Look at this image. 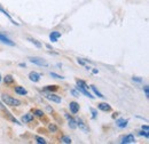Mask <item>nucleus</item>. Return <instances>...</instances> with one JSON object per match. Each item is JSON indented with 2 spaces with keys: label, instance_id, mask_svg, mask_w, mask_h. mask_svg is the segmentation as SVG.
I'll return each instance as SVG.
<instances>
[{
  "label": "nucleus",
  "instance_id": "obj_1",
  "mask_svg": "<svg viewBox=\"0 0 149 144\" xmlns=\"http://www.w3.org/2000/svg\"><path fill=\"white\" fill-rule=\"evenodd\" d=\"M1 101L3 102L5 105L12 107V108H19V107H21V105L23 104L22 101H19V100L15 98V97L9 96L8 94H2V95H1Z\"/></svg>",
  "mask_w": 149,
  "mask_h": 144
},
{
  "label": "nucleus",
  "instance_id": "obj_2",
  "mask_svg": "<svg viewBox=\"0 0 149 144\" xmlns=\"http://www.w3.org/2000/svg\"><path fill=\"white\" fill-rule=\"evenodd\" d=\"M44 93H45V91H44ZM45 98H46V100H48V101H51V102L57 103V104L62 102L61 96L56 95V94H54V93H45Z\"/></svg>",
  "mask_w": 149,
  "mask_h": 144
},
{
  "label": "nucleus",
  "instance_id": "obj_3",
  "mask_svg": "<svg viewBox=\"0 0 149 144\" xmlns=\"http://www.w3.org/2000/svg\"><path fill=\"white\" fill-rule=\"evenodd\" d=\"M29 61L31 62V63H33V64H36V65H39V66H48V63H47V61H45L44 58H41V57H29Z\"/></svg>",
  "mask_w": 149,
  "mask_h": 144
},
{
  "label": "nucleus",
  "instance_id": "obj_4",
  "mask_svg": "<svg viewBox=\"0 0 149 144\" xmlns=\"http://www.w3.org/2000/svg\"><path fill=\"white\" fill-rule=\"evenodd\" d=\"M76 123H77V127H79L80 130H83L84 133H88L90 132V128L86 125V123L81 119V118H76Z\"/></svg>",
  "mask_w": 149,
  "mask_h": 144
},
{
  "label": "nucleus",
  "instance_id": "obj_5",
  "mask_svg": "<svg viewBox=\"0 0 149 144\" xmlns=\"http://www.w3.org/2000/svg\"><path fill=\"white\" fill-rule=\"evenodd\" d=\"M0 42L5 44V45H7V46H15V42H14L9 37H7L6 35H3V33H1V32H0Z\"/></svg>",
  "mask_w": 149,
  "mask_h": 144
},
{
  "label": "nucleus",
  "instance_id": "obj_6",
  "mask_svg": "<svg viewBox=\"0 0 149 144\" xmlns=\"http://www.w3.org/2000/svg\"><path fill=\"white\" fill-rule=\"evenodd\" d=\"M64 117H65V119L68 120L69 127H70L71 129H76V128H77V123H76V119H74V117H72L71 114H69V113H64Z\"/></svg>",
  "mask_w": 149,
  "mask_h": 144
},
{
  "label": "nucleus",
  "instance_id": "obj_7",
  "mask_svg": "<svg viewBox=\"0 0 149 144\" xmlns=\"http://www.w3.org/2000/svg\"><path fill=\"white\" fill-rule=\"evenodd\" d=\"M135 137H134V135L133 134H127V135H125V136H123L122 137V141H120V143L122 144H130V143H135Z\"/></svg>",
  "mask_w": 149,
  "mask_h": 144
},
{
  "label": "nucleus",
  "instance_id": "obj_8",
  "mask_svg": "<svg viewBox=\"0 0 149 144\" xmlns=\"http://www.w3.org/2000/svg\"><path fill=\"white\" fill-rule=\"evenodd\" d=\"M69 109H70V112H71V114L76 116V114L79 112V109H80V107H79V103H77L76 101H72V102H70V103H69Z\"/></svg>",
  "mask_w": 149,
  "mask_h": 144
},
{
  "label": "nucleus",
  "instance_id": "obj_9",
  "mask_svg": "<svg viewBox=\"0 0 149 144\" xmlns=\"http://www.w3.org/2000/svg\"><path fill=\"white\" fill-rule=\"evenodd\" d=\"M33 119H35V116L32 114V112H28L24 116H22V118H21L22 123H24V124H30L33 121Z\"/></svg>",
  "mask_w": 149,
  "mask_h": 144
},
{
  "label": "nucleus",
  "instance_id": "obj_10",
  "mask_svg": "<svg viewBox=\"0 0 149 144\" xmlns=\"http://www.w3.org/2000/svg\"><path fill=\"white\" fill-rule=\"evenodd\" d=\"M41 79V74L36 71H31L29 73V80L32 82H39Z\"/></svg>",
  "mask_w": 149,
  "mask_h": 144
},
{
  "label": "nucleus",
  "instance_id": "obj_11",
  "mask_svg": "<svg viewBox=\"0 0 149 144\" xmlns=\"http://www.w3.org/2000/svg\"><path fill=\"white\" fill-rule=\"evenodd\" d=\"M127 125H129V120H127V119L119 118V119L116 120V126L118 127L119 129H124V128H126Z\"/></svg>",
  "mask_w": 149,
  "mask_h": 144
},
{
  "label": "nucleus",
  "instance_id": "obj_12",
  "mask_svg": "<svg viewBox=\"0 0 149 144\" xmlns=\"http://www.w3.org/2000/svg\"><path fill=\"white\" fill-rule=\"evenodd\" d=\"M97 109L101 110V111H103V112H110V111L112 110V108L110 107V104L104 103V102L99 103V104H97Z\"/></svg>",
  "mask_w": 149,
  "mask_h": 144
},
{
  "label": "nucleus",
  "instance_id": "obj_13",
  "mask_svg": "<svg viewBox=\"0 0 149 144\" xmlns=\"http://www.w3.org/2000/svg\"><path fill=\"white\" fill-rule=\"evenodd\" d=\"M2 80H3V82H5L6 86H10V85H13L15 82V79H14V77L12 74H6Z\"/></svg>",
  "mask_w": 149,
  "mask_h": 144
},
{
  "label": "nucleus",
  "instance_id": "obj_14",
  "mask_svg": "<svg viewBox=\"0 0 149 144\" xmlns=\"http://www.w3.org/2000/svg\"><path fill=\"white\" fill-rule=\"evenodd\" d=\"M76 89L78 90L79 93H81V94H84L85 96H87V97H90V98H92V100H93V98H94V96H93V95H92V94H91V93H90V91H88V90H87V88H84V87H80V86H78V85H77V86H76Z\"/></svg>",
  "mask_w": 149,
  "mask_h": 144
},
{
  "label": "nucleus",
  "instance_id": "obj_15",
  "mask_svg": "<svg viewBox=\"0 0 149 144\" xmlns=\"http://www.w3.org/2000/svg\"><path fill=\"white\" fill-rule=\"evenodd\" d=\"M0 13H2L3 15H6L7 17L9 18V21H10V22H12L13 24H15V25H19V23H17V22H16V21H15L14 18L12 17V16L9 15V13H8V12H7V10H6V9H5V8H3V7L1 6V5H0Z\"/></svg>",
  "mask_w": 149,
  "mask_h": 144
},
{
  "label": "nucleus",
  "instance_id": "obj_16",
  "mask_svg": "<svg viewBox=\"0 0 149 144\" xmlns=\"http://www.w3.org/2000/svg\"><path fill=\"white\" fill-rule=\"evenodd\" d=\"M14 91H15L17 95H21V96L28 95V90L25 89L24 87H22V86H15V87H14Z\"/></svg>",
  "mask_w": 149,
  "mask_h": 144
},
{
  "label": "nucleus",
  "instance_id": "obj_17",
  "mask_svg": "<svg viewBox=\"0 0 149 144\" xmlns=\"http://www.w3.org/2000/svg\"><path fill=\"white\" fill-rule=\"evenodd\" d=\"M57 90H58V86H56V85H48L42 88V91H45V93H55Z\"/></svg>",
  "mask_w": 149,
  "mask_h": 144
},
{
  "label": "nucleus",
  "instance_id": "obj_18",
  "mask_svg": "<svg viewBox=\"0 0 149 144\" xmlns=\"http://www.w3.org/2000/svg\"><path fill=\"white\" fill-rule=\"evenodd\" d=\"M61 36H62L61 32H58V31H52L49 33V39H51L52 42H56L58 40V38H61Z\"/></svg>",
  "mask_w": 149,
  "mask_h": 144
},
{
  "label": "nucleus",
  "instance_id": "obj_19",
  "mask_svg": "<svg viewBox=\"0 0 149 144\" xmlns=\"http://www.w3.org/2000/svg\"><path fill=\"white\" fill-rule=\"evenodd\" d=\"M31 112H32V114H33L35 117H37V118H42V117L45 116V112H44L42 110H40V109H33Z\"/></svg>",
  "mask_w": 149,
  "mask_h": 144
},
{
  "label": "nucleus",
  "instance_id": "obj_20",
  "mask_svg": "<svg viewBox=\"0 0 149 144\" xmlns=\"http://www.w3.org/2000/svg\"><path fill=\"white\" fill-rule=\"evenodd\" d=\"M91 88H92L93 93L95 94V95H96V96H97V97H100V98H102V100H104V98H106V96H104V95H103V94H102L100 90L97 89V88H96L94 85H91Z\"/></svg>",
  "mask_w": 149,
  "mask_h": 144
},
{
  "label": "nucleus",
  "instance_id": "obj_21",
  "mask_svg": "<svg viewBox=\"0 0 149 144\" xmlns=\"http://www.w3.org/2000/svg\"><path fill=\"white\" fill-rule=\"evenodd\" d=\"M47 128H48V132H51V133H57L58 132V127L54 123H49Z\"/></svg>",
  "mask_w": 149,
  "mask_h": 144
},
{
  "label": "nucleus",
  "instance_id": "obj_22",
  "mask_svg": "<svg viewBox=\"0 0 149 144\" xmlns=\"http://www.w3.org/2000/svg\"><path fill=\"white\" fill-rule=\"evenodd\" d=\"M60 142H61V143H64V144H71L72 143L71 138H70L69 136H67V135L61 136V137H60Z\"/></svg>",
  "mask_w": 149,
  "mask_h": 144
},
{
  "label": "nucleus",
  "instance_id": "obj_23",
  "mask_svg": "<svg viewBox=\"0 0 149 144\" xmlns=\"http://www.w3.org/2000/svg\"><path fill=\"white\" fill-rule=\"evenodd\" d=\"M76 84H77L78 86H80V87H84V88H87V89H88L87 82H86L85 80H83V79H77V80H76Z\"/></svg>",
  "mask_w": 149,
  "mask_h": 144
},
{
  "label": "nucleus",
  "instance_id": "obj_24",
  "mask_svg": "<svg viewBox=\"0 0 149 144\" xmlns=\"http://www.w3.org/2000/svg\"><path fill=\"white\" fill-rule=\"evenodd\" d=\"M28 40L31 42V44H33L36 47H38V48H41L42 47V45H41V42L40 41H38V40H36L35 38H28Z\"/></svg>",
  "mask_w": 149,
  "mask_h": 144
},
{
  "label": "nucleus",
  "instance_id": "obj_25",
  "mask_svg": "<svg viewBox=\"0 0 149 144\" xmlns=\"http://www.w3.org/2000/svg\"><path fill=\"white\" fill-rule=\"evenodd\" d=\"M6 114H8L9 119H10V120H12L14 124H16V125H19V126H21V125H22V123H19V121L17 120V119H16V118H14V117H13V114H12L10 112H8V113H6Z\"/></svg>",
  "mask_w": 149,
  "mask_h": 144
},
{
  "label": "nucleus",
  "instance_id": "obj_26",
  "mask_svg": "<svg viewBox=\"0 0 149 144\" xmlns=\"http://www.w3.org/2000/svg\"><path fill=\"white\" fill-rule=\"evenodd\" d=\"M35 140H36V142L38 144H46L47 143V141L44 138V137H40V136H35Z\"/></svg>",
  "mask_w": 149,
  "mask_h": 144
},
{
  "label": "nucleus",
  "instance_id": "obj_27",
  "mask_svg": "<svg viewBox=\"0 0 149 144\" xmlns=\"http://www.w3.org/2000/svg\"><path fill=\"white\" fill-rule=\"evenodd\" d=\"M90 111H91V113H92V119L95 120V119L97 118V110L94 108H90Z\"/></svg>",
  "mask_w": 149,
  "mask_h": 144
},
{
  "label": "nucleus",
  "instance_id": "obj_28",
  "mask_svg": "<svg viewBox=\"0 0 149 144\" xmlns=\"http://www.w3.org/2000/svg\"><path fill=\"white\" fill-rule=\"evenodd\" d=\"M49 74H51V77H53V78H55V79H61V80H63V79H64V77H62V75L57 74V73H55V72H51Z\"/></svg>",
  "mask_w": 149,
  "mask_h": 144
},
{
  "label": "nucleus",
  "instance_id": "obj_29",
  "mask_svg": "<svg viewBox=\"0 0 149 144\" xmlns=\"http://www.w3.org/2000/svg\"><path fill=\"white\" fill-rule=\"evenodd\" d=\"M132 81H134V82H139V84H142V82H143V79H142L141 77H133V78H132Z\"/></svg>",
  "mask_w": 149,
  "mask_h": 144
},
{
  "label": "nucleus",
  "instance_id": "obj_30",
  "mask_svg": "<svg viewBox=\"0 0 149 144\" xmlns=\"http://www.w3.org/2000/svg\"><path fill=\"white\" fill-rule=\"evenodd\" d=\"M70 93L72 94V96H74V97H79L80 96V93L76 89V88L74 89H70Z\"/></svg>",
  "mask_w": 149,
  "mask_h": 144
},
{
  "label": "nucleus",
  "instance_id": "obj_31",
  "mask_svg": "<svg viewBox=\"0 0 149 144\" xmlns=\"http://www.w3.org/2000/svg\"><path fill=\"white\" fill-rule=\"evenodd\" d=\"M138 134H139L140 136H143V137H146V138H149V134H148V132H143V130L141 129V130H140V132H139Z\"/></svg>",
  "mask_w": 149,
  "mask_h": 144
},
{
  "label": "nucleus",
  "instance_id": "obj_32",
  "mask_svg": "<svg viewBox=\"0 0 149 144\" xmlns=\"http://www.w3.org/2000/svg\"><path fill=\"white\" fill-rule=\"evenodd\" d=\"M143 91H145V96L148 98L149 97V87L146 85V86H143Z\"/></svg>",
  "mask_w": 149,
  "mask_h": 144
},
{
  "label": "nucleus",
  "instance_id": "obj_33",
  "mask_svg": "<svg viewBox=\"0 0 149 144\" xmlns=\"http://www.w3.org/2000/svg\"><path fill=\"white\" fill-rule=\"evenodd\" d=\"M77 63L78 64H80V65H85V60H83V58H77Z\"/></svg>",
  "mask_w": 149,
  "mask_h": 144
},
{
  "label": "nucleus",
  "instance_id": "obj_34",
  "mask_svg": "<svg viewBox=\"0 0 149 144\" xmlns=\"http://www.w3.org/2000/svg\"><path fill=\"white\" fill-rule=\"evenodd\" d=\"M0 110H3L6 113H8V112H9V111H7V110H6V105H5V104H2L1 102H0Z\"/></svg>",
  "mask_w": 149,
  "mask_h": 144
},
{
  "label": "nucleus",
  "instance_id": "obj_35",
  "mask_svg": "<svg viewBox=\"0 0 149 144\" xmlns=\"http://www.w3.org/2000/svg\"><path fill=\"white\" fill-rule=\"evenodd\" d=\"M141 129L145 130V132H149V126L148 125H142V126H141Z\"/></svg>",
  "mask_w": 149,
  "mask_h": 144
},
{
  "label": "nucleus",
  "instance_id": "obj_36",
  "mask_svg": "<svg viewBox=\"0 0 149 144\" xmlns=\"http://www.w3.org/2000/svg\"><path fill=\"white\" fill-rule=\"evenodd\" d=\"M19 68H26V64H25V63H19Z\"/></svg>",
  "mask_w": 149,
  "mask_h": 144
},
{
  "label": "nucleus",
  "instance_id": "obj_37",
  "mask_svg": "<svg viewBox=\"0 0 149 144\" xmlns=\"http://www.w3.org/2000/svg\"><path fill=\"white\" fill-rule=\"evenodd\" d=\"M46 48H48V49H52V51L54 49V48H53V47H52V46H51L49 44H46Z\"/></svg>",
  "mask_w": 149,
  "mask_h": 144
},
{
  "label": "nucleus",
  "instance_id": "obj_38",
  "mask_svg": "<svg viewBox=\"0 0 149 144\" xmlns=\"http://www.w3.org/2000/svg\"><path fill=\"white\" fill-rule=\"evenodd\" d=\"M92 73H93V74H97V73H99V70H97V69H93V70H92Z\"/></svg>",
  "mask_w": 149,
  "mask_h": 144
},
{
  "label": "nucleus",
  "instance_id": "obj_39",
  "mask_svg": "<svg viewBox=\"0 0 149 144\" xmlns=\"http://www.w3.org/2000/svg\"><path fill=\"white\" fill-rule=\"evenodd\" d=\"M136 118H139V119H141V120H145V121H147V119H146V118H143V117H140V116H136Z\"/></svg>",
  "mask_w": 149,
  "mask_h": 144
},
{
  "label": "nucleus",
  "instance_id": "obj_40",
  "mask_svg": "<svg viewBox=\"0 0 149 144\" xmlns=\"http://www.w3.org/2000/svg\"><path fill=\"white\" fill-rule=\"evenodd\" d=\"M84 66H85V69H86V70H91V66H88V65H86V64H85Z\"/></svg>",
  "mask_w": 149,
  "mask_h": 144
},
{
  "label": "nucleus",
  "instance_id": "obj_41",
  "mask_svg": "<svg viewBox=\"0 0 149 144\" xmlns=\"http://www.w3.org/2000/svg\"><path fill=\"white\" fill-rule=\"evenodd\" d=\"M1 79H2V77H1V73H0V82H1Z\"/></svg>",
  "mask_w": 149,
  "mask_h": 144
}]
</instances>
